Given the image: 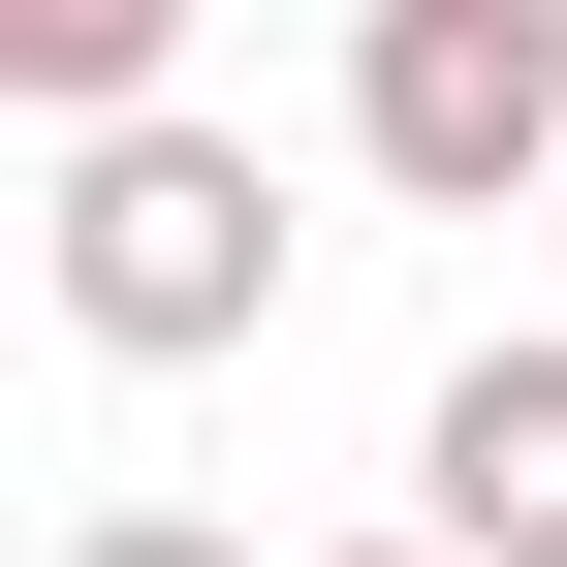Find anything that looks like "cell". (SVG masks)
Returning a JSON list of instances; mask_svg holds the SVG:
<instances>
[{
	"label": "cell",
	"instance_id": "6da1fadb",
	"mask_svg": "<svg viewBox=\"0 0 567 567\" xmlns=\"http://www.w3.org/2000/svg\"><path fill=\"white\" fill-rule=\"evenodd\" d=\"M32 252H63V347H126V379H221V347L284 316V158H252V126H189V95H95Z\"/></svg>",
	"mask_w": 567,
	"mask_h": 567
},
{
	"label": "cell",
	"instance_id": "7a4b0ae2",
	"mask_svg": "<svg viewBox=\"0 0 567 567\" xmlns=\"http://www.w3.org/2000/svg\"><path fill=\"white\" fill-rule=\"evenodd\" d=\"M347 158L410 221H536L567 189V0H347Z\"/></svg>",
	"mask_w": 567,
	"mask_h": 567
},
{
	"label": "cell",
	"instance_id": "3957f363",
	"mask_svg": "<svg viewBox=\"0 0 567 567\" xmlns=\"http://www.w3.org/2000/svg\"><path fill=\"white\" fill-rule=\"evenodd\" d=\"M410 505H442L473 567H567V316H536V347H473V379L410 410Z\"/></svg>",
	"mask_w": 567,
	"mask_h": 567
},
{
	"label": "cell",
	"instance_id": "277c9868",
	"mask_svg": "<svg viewBox=\"0 0 567 567\" xmlns=\"http://www.w3.org/2000/svg\"><path fill=\"white\" fill-rule=\"evenodd\" d=\"M189 32H221V0H0V95H32V126H95V95H158Z\"/></svg>",
	"mask_w": 567,
	"mask_h": 567
},
{
	"label": "cell",
	"instance_id": "5b68a950",
	"mask_svg": "<svg viewBox=\"0 0 567 567\" xmlns=\"http://www.w3.org/2000/svg\"><path fill=\"white\" fill-rule=\"evenodd\" d=\"M63 567H252V536H189V505H95V536H63Z\"/></svg>",
	"mask_w": 567,
	"mask_h": 567
},
{
	"label": "cell",
	"instance_id": "8992f818",
	"mask_svg": "<svg viewBox=\"0 0 567 567\" xmlns=\"http://www.w3.org/2000/svg\"><path fill=\"white\" fill-rule=\"evenodd\" d=\"M316 567H473V536H442V505H410V536H316Z\"/></svg>",
	"mask_w": 567,
	"mask_h": 567
},
{
	"label": "cell",
	"instance_id": "52a82bcc",
	"mask_svg": "<svg viewBox=\"0 0 567 567\" xmlns=\"http://www.w3.org/2000/svg\"><path fill=\"white\" fill-rule=\"evenodd\" d=\"M536 252H567V189H536Z\"/></svg>",
	"mask_w": 567,
	"mask_h": 567
}]
</instances>
